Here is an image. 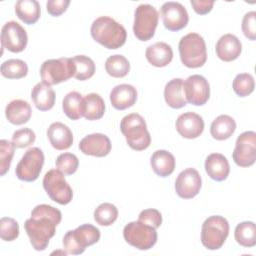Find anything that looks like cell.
<instances>
[{"mask_svg": "<svg viewBox=\"0 0 256 256\" xmlns=\"http://www.w3.org/2000/svg\"><path fill=\"white\" fill-rule=\"evenodd\" d=\"M43 151L38 147L29 148L18 162L15 174L19 180L33 182L38 179L44 165Z\"/></svg>", "mask_w": 256, "mask_h": 256, "instance_id": "11", "label": "cell"}, {"mask_svg": "<svg viewBox=\"0 0 256 256\" xmlns=\"http://www.w3.org/2000/svg\"><path fill=\"white\" fill-rule=\"evenodd\" d=\"M56 168L64 175L74 174L79 166V160L75 154L65 152L60 154L55 161Z\"/></svg>", "mask_w": 256, "mask_h": 256, "instance_id": "38", "label": "cell"}, {"mask_svg": "<svg viewBox=\"0 0 256 256\" xmlns=\"http://www.w3.org/2000/svg\"><path fill=\"white\" fill-rule=\"evenodd\" d=\"M1 75L8 79H21L28 73V66L21 59H8L1 64Z\"/></svg>", "mask_w": 256, "mask_h": 256, "instance_id": "34", "label": "cell"}, {"mask_svg": "<svg viewBox=\"0 0 256 256\" xmlns=\"http://www.w3.org/2000/svg\"><path fill=\"white\" fill-rule=\"evenodd\" d=\"M61 219L60 210L51 205L40 204L33 208L31 217L25 221L24 228L35 250L43 251L47 248Z\"/></svg>", "mask_w": 256, "mask_h": 256, "instance_id": "1", "label": "cell"}, {"mask_svg": "<svg viewBox=\"0 0 256 256\" xmlns=\"http://www.w3.org/2000/svg\"><path fill=\"white\" fill-rule=\"evenodd\" d=\"M84 116L87 120L101 119L105 112V103L97 93H89L84 97Z\"/></svg>", "mask_w": 256, "mask_h": 256, "instance_id": "32", "label": "cell"}, {"mask_svg": "<svg viewBox=\"0 0 256 256\" xmlns=\"http://www.w3.org/2000/svg\"><path fill=\"white\" fill-rule=\"evenodd\" d=\"M138 220L157 229L162 224V215L157 209L149 208L140 212Z\"/></svg>", "mask_w": 256, "mask_h": 256, "instance_id": "43", "label": "cell"}, {"mask_svg": "<svg viewBox=\"0 0 256 256\" xmlns=\"http://www.w3.org/2000/svg\"><path fill=\"white\" fill-rule=\"evenodd\" d=\"M164 99L167 105L173 109H180L187 104L183 89V79L174 78L165 85Z\"/></svg>", "mask_w": 256, "mask_h": 256, "instance_id": "27", "label": "cell"}, {"mask_svg": "<svg viewBox=\"0 0 256 256\" xmlns=\"http://www.w3.org/2000/svg\"><path fill=\"white\" fill-rule=\"evenodd\" d=\"M241 28L246 38L252 41L256 39V12L255 11L247 12L244 15L242 19Z\"/></svg>", "mask_w": 256, "mask_h": 256, "instance_id": "42", "label": "cell"}, {"mask_svg": "<svg viewBox=\"0 0 256 256\" xmlns=\"http://www.w3.org/2000/svg\"><path fill=\"white\" fill-rule=\"evenodd\" d=\"M137 100V90L130 84L115 86L110 92L111 105L117 110H125L132 107Z\"/></svg>", "mask_w": 256, "mask_h": 256, "instance_id": "20", "label": "cell"}, {"mask_svg": "<svg viewBox=\"0 0 256 256\" xmlns=\"http://www.w3.org/2000/svg\"><path fill=\"white\" fill-rule=\"evenodd\" d=\"M19 236V224L10 217H2L0 220V237L4 241H13Z\"/></svg>", "mask_w": 256, "mask_h": 256, "instance_id": "40", "label": "cell"}, {"mask_svg": "<svg viewBox=\"0 0 256 256\" xmlns=\"http://www.w3.org/2000/svg\"><path fill=\"white\" fill-rule=\"evenodd\" d=\"M28 42L26 30L16 21L5 23L1 29V45L13 53H19L25 50Z\"/></svg>", "mask_w": 256, "mask_h": 256, "instance_id": "13", "label": "cell"}, {"mask_svg": "<svg viewBox=\"0 0 256 256\" xmlns=\"http://www.w3.org/2000/svg\"><path fill=\"white\" fill-rule=\"evenodd\" d=\"M175 164L176 163L173 154L167 150L155 151L150 159V165L154 173L163 178L173 173Z\"/></svg>", "mask_w": 256, "mask_h": 256, "instance_id": "26", "label": "cell"}, {"mask_svg": "<svg viewBox=\"0 0 256 256\" xmlns=\"http://www.w3.org/2000/svg\"><path fill=\"white\" fill-rule=\"evenodd\" d=\"M177 132L186 139L199 137L204 130L203 118L194 112H185L178 116L176 123Z\"/></svg>", "mask_w": 256, "mask_h": 256, "instance_id": "18", "label": "cell"}, {"mask_svg": "<svg viewBox=\"0 0 256 256\" xmlns=\"http://www.w3.org/2000/svg\"><path fill=\"white\" fill-rule=\"evenodd\" d=\"M106 72L114 78L125 77L130 71V63L128 59L120 54L109 56L105 62Z\"/></svg>", "mask_w": 256, "mask_h": 256, "instance_id": "33", "label": "cell"}, {"mask_svg": "<svg viewBox=\"0 0 256 256\" xmlns=\"http://www.w3.org/2000/svg\"><path fill=\"white\" fill-rule=\"evenodd\" d=\"M15 13L25 24H35L40 18V4L36 0H19L15 4Z\"/></svg>", "mask_w": 256, "mask_h": 256, "instance_id": "30", "label": "cell"}, {"mask_svg": "<svg viewBox=\"0 0 256 256\" xmlns=\"http://www.w3.org/2000/svg\"><path fill=\"white\" fill-rule=\"evenodd\" d=\"M69 4V0H49L46 3V8L51 16L57 17L67 10Z\"/></svg>", "mask_w": 256, "mask_h": 256, "instance_id": "44", "label": "cell"}, {"mask_svg": "<svg viewBox=\"0 0 256 256\" xmlns=\"http://www.w3.org/2000/svg\"><path fill=\"white\" fill-rule=\"evenodd\" d=\"M14 148L12 142L2 139L0 140V175L4 176L11 165L13 155H14Z\"/></svg>", "mask_w": 256, "mask_h": 256, "instance_id": "39", "label": "cell"}, {"mask_svg": "<svg viewBox=\"0 0 256 256\" xmlns=\"http://www.w3.org/2000/svg\"><path fill=\"white\" fill-rule=\"evenodd\" d=\"M236 130V122L229 115H219L213 120L210 126L211 136L219 141L226 140L232 136Z\"/></svg>", "mask_w": 256, "mask_h": 256, "instance_id": "29", "label": "cell"}, {"mask_svg": "<svg viewBox=\"0 0 256 256\" xmlns=\"http://www.w3.org/2000/svg\"><path fill=\"white\" fill-rule=\"evenodd\" d=\"M36 135L30 128L16 130L12 135V143L16 148H25L35 142Z\"/></svg>", "mask_w": 256, "mask_h": 256, "instance_id": "41", "label": "cell"}, {"mask_svg": "<svg viewBox=\"0 0 256 256\" xmlns=\"http://www.w3.org/2000/svg\"><path fill=\"white\" fill-rule=\"evenodd\" d=\"M43 188L51 200L60 204L66 205L73 198V191L65 180L64 174L56 169L49 170L43 178Z\"/></svg>", "mask_w": 256, "mask_h": 256, "instance_id": "10", "label": "cell"}, {"mask_svg": "<svg viewBox=\"0 0 256 256\" xmlns=\"http://www.w3.org/2000/svg\"><path fill=\"white\" fill-rule=\"evenodd\" d=\"M181 62L188 68L202 67L207 60L204 38L198 33H188L183 36L178 45Z\"/></svg>", "mask_w": 256, "mask_h": 256, "instance_id": "4", "label": "cell"}, {"mask_svg": "<svg viewBox=\"0 0 256 256\" xmlns=\"http://www.w3.org/2000/svg\"><path fill=\"white\" fill-rule=\"evenodd\" d=\"M186 101L195 106L204 105L210 97V85L205 77L199 74L189 76L183 81Z\"/></svg>", "mask_w": 256, "mask_h": 256, "instance_id": "14", "label": "cell"}, {"mask_svg": "<svg viewBox=\"0 0 256 256\" xmlns=\"http://www.w3.org/2000/svg\"><path fill=\"white\" fill-rule=\"evenodd\" d=\"M205 171L215 181H224L230 172V165L227 158L221 153H212L205 160Z\"/></svg>", "mask_w": 256, "mask_h": 256, "instance_id": "22", "label": "cell"}, {"mask_svg": "<svg viewBox=\"0 0 256 256\" xmlns=\"http://www.w3.org/2000/svg\"><path fill=\"white\" fill-rule=\"evenodd\" d=\"M100 230L92 224H82L74 230H69L63 237V247L67 254H82L86 247L97 243Z\"/></svg>", "mask_w": 256, "mask_h": 256, "instance_id": "5", "label": "cell"}, {"mask_svg": "<svg viewBox=\"0 0 256 256\" xmlns=\"http://www.w3.org/2000/svg\"><path fill=\"white\" fill-rule=\"evenodd\" d=\"M75 66L72 58L62 57L44 61L40 68V76L44 83L56 85L74 77Z\"/></svg>", "mask_w": 256, "mask_h": 256, "instance_id": "8", "label": "cell"}, {"mask_svg": "<svg viewBox=\"0 0 256 256\" xmlns=\"http://www.w3.org/2000/svg\"><path fill=\"white\" fill-rule=\"evenodd\" d=\"M201 186V176L194 168H186L181 171L175 181V191L182 199L195 197L200 192Z\"/></svg>", "mask_w": 256, "mask_h": 256, "instance_id": "16", "label": "cell"}, {"mask_svg": "<svg viewBox=\"0 0 256 256\" xmlns=\"http://www.w3.org/2000/svg\"><path fill=\"white\" fill-rule=\"evenodd\" d=\"M159 14L156 8L150 4H140L135 9L133 32L140 41L150 40L156 31Z\"/></svg>", "mask_w": 256, "mask_h": 256, "instance_id": "9", "label": "cell"}, {"mask_svg": "<svg viewBox=\"0 0 256 256\" xmlns=\"http://www.w3.org/2000/svg\"><path fill=\"white\" fill-rule=\"evenodd\" d=\"M145 56L152 66L165 67L173 59V50L165 42H156L147 47Z\"/></svg>", "mask_w": 256, "mask_h": 256, "instance_id": "24", "label": "cell"}, {"mask_svg": "<svg viewBox=\"0 0 256 256\" xmlns=\"http://www.w3.org/2000/svg\"><path fill=\"white\" fill-rule=\"evenodd\" d=\"M236 242L243 247H254L256 245V226L252 221L239 223L234 231Z\"/></svg>", "mask_w": 256, "mask_h": 256, "instance_id": "31", "label": "cell"}, {"mask_svg": "<svg viewBox=\"0 0 256 256\" xmlns=\"http://www.w3.org/2000/svg\"><path fill=\"white\" fill-rule=\"evenodd\" d=\"M55 92L50 85L39 82L31 91V99L35 107L40 111H48L53 108L55 104Z\"/></svg>", "mask_w": 256, "mask_h": 256, "instance_id": "25", "label": "cell"}, {"mask_svg": "<svg viewBox=\"0 0 256 256\" xmlns=\"http://www.w3.org/2000/svg\"><path fill=\"white\" fill-rule=\"evenodd\" d=\"M232 87L236 95H238L239 97H246L254 91V78L249 73H240L234 78Z\"/></svg>", "mask_w": 256, "mask_h": 256, "instance_id": "37", "label": "cell"}, {"mask_svg": "<svg viewBox=\"0 0 256 256\" xmlns=\"http://www.w3.org/2000/svg\"><path fill=\"white\" fill-rule=\"evenodd\" d=\"M232 157L240 167H250L255 163L256 133L254 131H245L237 137Z\"/></svg>", "mask_w": 256, "mask_h": 256, "instance_id": "12", "label": "cell"}, {"mask_svg": "<svg viewBox=\"0 0 256 256\" xmlns=\"http://www.w3.org/2000/svg\"><path fill=\"white\" fill-rule=\"evenodd\" d=\"M215 50L219 59L225 62H231L240 56L242 44L235 35L228 33L219 38Z\"/></svg>", "mask_w": 256, "mask_h": 256, "instance_id": "19", "label": "cell"}, {"mask_svg": "<svg viewBox=\"0 0 256 256\" xmlns=\"http://www.w3.org/2000/svg\"><path fill=\"white\" fill-rule=\"evenodd\" d=\"M163 24L169 31H179L185 28L189 21L186 8L179 2H165L160 9Z\"/></svg>", "mask_w": 256, "mask_h": 256, "instance_id": "15", "label": "cell"}, {"mask_svg": "<svg viewBox=\"0 0 256 256\" xmlns=\"http://www.w3.org/2000/svg\"><path fill=\"white\" fill-rule=\"evenodd\" d=\"M73 64L75 66L74 78L79 81L90 79L95 73L94 61L85 55H76L72 57Z\"/></svg>", "mask_w": 256, "mask_h": 256, "instance_id": "35", "label": "cell"}, {"mask_svg": "<svg viewBox=\"0 0 256 256\" xmlns=\"http://www.w3.org/2000/svg\"><path fill=\"white\" fill-rule=\"evenodd\" d=\"M118 217V209L112 203H102L94 211V220L101 226L112 225Z\"/></svg>", "mask_w": 256, "mask_h": 256, "instance_id": "36", "label": "cell"}, {"mask_svg": "<svg viewBox=\"0 0 256 256\" xmlns=\"http://www.w3.org/2000/svg\"><path fill=\"white\" fill-rule=\"evenodd\" d=\"M229 234L228 221L219 215L208 217L202 224L201 242L209 250L220 249Z\"/></svg>", "mask_w": 256, "mask_h": 256, "instance_id": "6", "label": "cell"}, {"mask_svg": "<svg viewBox=\"0 0 256 256\" xmlns=\"http://www.w3.org/2000/svg\"><path fill=\"white\" fill-rule=\"evenodd\" d=\"M120 130L131 149L142 151L150 146L151 136L140 114L131 113L124 116L120 122Z\"/></svg>", "mask_w": 256, "mask_h": 256, "instance_id": "3", "label": "cell"}, {"mask_svg": "<svg viewBox=\"0 0 256 256\" xmlns=\"http://www.w3.org/2000/svg\"><path fill=\"white\" fill-rule=\"evenodd\" d=\"M190 3L194 11L199 15H205L209 13L214 5L213 0H191Z\"/></svg>", "mask_w": 256, "mask_h": 256, "instance_id": "45", "label": "cell"}, {"mask_svg": "<svg viewBox=\"0 0 256 256\" xmlns=\"http://www.w3.org/2000/svg\"><path fill=\"white\" fill-rule=\"evenodd\" d=\"M50 144L56 150H66L73 144V134L70 128L61 122H53L47 129Z\"/></svg>", "mask_w": 256, "mask_h": 256, "instance_id": "21", "label": "cell"}, {"mask_svg": "<svg viewBox=\"0 0 256 256\" xmlns=\"http://www.w3.org/2000/svg\"><path fill=\"white\" fill-rule=\"evenodd\" d=\"M123 237L129 245L139 250H149L157 242V231L156 228L137 220L125 225Z\"/></svg>", "mask_w": 256, "mask_h": 256, "instance_id": "7", "label": "cell"}, {"mask_svg": "<svg viewBox=\"0 0 256 256\" xmlns=\"http://www.w3.org/2000/svg\"><path fill=\"white\" fill-rule=\"evenodd\" d=\"M32 110L30 104L21 99L10 101L5 108V116L7 120L14 125H22L27 123L31 118Z\"/></svg>", "mask_w": 256, "mask_h": 256, "instance_id": "23", "label": "cell"}, {"mask_svg": "<svg viewBox=\"0 0 256 256\" xmlns=\"http://www.w3.org/2000/svg\"><path fill=\"white\" fill-rule=\"evenodd\" d=\"M62 109L65 115L71 120H78L84 116V97L77 91H71L62 101Z\"/></svg>", "mask_w": 256, "mask_h": 256, "instance_id": "28", "label": "cell"}, {"mask_svg": "<svg viewBox=\"0 0 256 256\" xmlns=\"http://www.w3.org/2000/svg\"><path fill=\"white\" fill-rule=\"evenodd\" d=\"M79 149L85 155L104 157L111 151V141L105 134L93 133L85 136L80 141Z\"/></svg>", "mask_w": 256, "mask_h": 256, "instance_id": "17", "label": "cell"}, {"mask_svg": "<svg viewBox=\"0 0 256 256\" xmlns=\"http://www.w3.org/2000/svg\"><path fill=\"white\" fill-rule=\"evenodd\" d=\"M92 38L107 49L122 47L127 38V32L123 25L111 17L100 16L91 25Z\"/></svg>", "mask_w": 256, "mask_h": 256, "instance_id": "2", "label": "cell"}]
</instances>
